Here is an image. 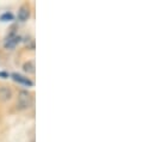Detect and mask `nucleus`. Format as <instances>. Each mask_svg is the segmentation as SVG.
<instances>
[{
    "mask_svg": "<svg viewBox=\"0 0 154 142\" xmlns=\"http://www.w3.org/2000/svg\"><path fill=\"white\" fill-rule=\"evenodd\" d=\"M31 105H32V94L26 90L19 91L17 106H19L20 110H25V109H29Z\"/></svg>",
    "mask_w": 154,
    "mask_h": 142,
    "instance_id": "1",
    "label": "nucleus"
},
{
    "mask_svg": "<svg viewBox=\"0 0 154 142\" xmlns=\"http://www.w3.org/2000/svg\"><path fill=\"white\" fill-rule=\"evenodd\" d=\"M30 18V6L28 4H24L18 10V20L26 22Z\"/></svg>",
    "mask_w": 154,
    "mask_h": 142,
    "instance_id": "3",
    "label": "nucleus"
},
{
    "mask_svg": "<svg viewBox=\"0 0 154 142\" xmlns=\"http://www.w3.org/2000/svg\"><path fill=\"white\" fill-rule=\"evenodd\" d=\"M12 98V91L7 86H0V99L6 102Z\"/></svg>",
    "mask_w": 154,
    "mask_h": 142,
    "instance_id": "5",
    "label": "nucleus"
},
{
    "mask_svg": "<svg viewBox=\"0 0 154 142\" xmlns=\"http://www.w3.org/2000/svg\"><path fill=\"white\" fill-rule=\"evenodd\" d=\"M31 142H35V140H32V141H31Z\"/></svg>",
    "mask_w": 154,
    "mask_h": 142,
    "instance_id": "9",
    "label": "nucleus"
},
{
    "mask_svg": "<svg viewBox=\"0 0 154 142\" xmlns=\"http://www.w3.org/2000/svg\"><path fill=\"white\" fill-rule=\"evenodd\" d=\"M11 76H12V79H13L16 82H18V84H22V85H24V86H34V81H31L29 78H25V76L18 74V73H12Z\"/></svg>",
    "mask_w": 154,
    "mask_h": 142,
    "instance_id": "4",
    "label": "nucleus"
},
{
    "mask_svg": "<svg viewBox=\"0 0 154 142\" xmlns=\"http://www.w3.org/2000/svg\"><path fill=\"white\" fill-rule=\"evenodd\" d=\"M20 39H22L20 36L16 35V34H11V35H8V37L6 38V41L4 43V47L6 49H13L20 42Z\"/></svg>",
    "mask_w": 154,
    "mask_h": 142,
    "instance_id": "2",
    "label": "nucleus"
},
{
    "mask_svg": "<svg viewBox=\"0 0 154 142\" xmlns=\"http://www.w3.org/2000/svg\"><path fill=\"white\" fill-rule=\"evenodd\" d=\"M23 69L24 72H26L28 74H35L36 72V66H35V62L34 61H28L23 65Z\"/></svg>",
    "mask_w": 154,
    "mask_h": 142,
    "instance_id": "6",
    "label": "nucleus"
},
{
    "mask_svg": "<svg viewBox=\"0 0 154 142\" xmlns=\"http://www.w3.org/2000/svg\"><path fill=\"white\" fill-rule=\"evenodd\" d=\"M14 19V16L11 13V12H5L0 16V20L1 22H8V20H13Z\"/></svg>",
    "mask_w": 154,
    "mask_h": 142,
    "instance_id": "7",
    "label": "nucleus"
},
{
    "mask_svg": "<svg viewBox=\"0 0 154 142\" xmlns=\"http://www.w3.org/2000/svg\"><path fill=\"white\" fill-rule=\"evenodd\" d=\"M0 76H2V78H8V74L5 73V72H0Z\"/></svg>",
    "mask_w": 154,
    "mask_h": 142,
    "instance_id": "8",
    "label": "nucleus"
}]
</instances>
